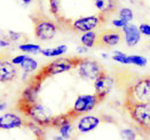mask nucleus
<instances>
[{
  "label": "nucleus",
  "instance_id": "obj_25",
  "mask_svg": "<svg viewBox=\"0 0 150 140\" xmlns=\"http://www.w3.org/2000/svg\"><path fill=\"white\" fill-rule=\"evenodd\" d=\"M120 136L125 140H137V137H138L137 132L133 129H123L120 131Z\"/></svg>",
  "mask_w": 150,
  "mask_h": 140
},
{
  "label": "nucleus",
  "instance_id": "obj_2",
  "mask_svg": "<svg viewBox=\"0 0 150 140\" xmlns=\"http://www.w3.org/2000/svg\"><path fill=\"white\" fill-rule=\"evenodd\" d=\"M83 57L77 56V57H61L57 58L55 61H53L52 63L47 64L46 66H44L37 74L35 75L36 79L44 81L46 77H52V75H56V74H61L63 72H68L72 68H76Z\"/></svg>",
  "mask_w": 150,
  "mask_h": 140
},
{
  "label": "nucleus",
  "instance_id": "obj_29",
  "mask_svg": "<svg viewBox=\"0 0 150 140\" xmlns=\"http://www.w3.org/2000/svg\"><path fill=\"white\" fill-rule=\"evenodd\" d=\"M28 56L26 55H17V56H14L12 59H11V62H12L14 65H21V64L23 63L25 61V58H26Z\"/></svg>",
  "mask_w": 150,
  "mask_h": 140
},
{
  "label": "nucleus",
  "instance_id": "obj_36",
  "mask_svg": "<svg viewBox=\"0 0 150 140\" xmlns=\"http://www.w3.org/2000/svg\"><path fill=\"white\" fill-rule=\"evenodd\" d=\"M102 57L103 58H109V55L108 54H102Z\"/></svg>",
  "mask_w": 150,
  "mask_h": 140
},
{
  "label": "nucleus",
  "instance_id": "obj_22",
  "mask_svg": "<svg viewBox=\"0 0 150 140\" xmlns=\"http://www.w3.org/2000/svg\"><path fill=\"white\" fill-rule=\"evenodd\" d=\"M60 134L62 136L65 140H69L72 136V131H74V127H72V122H68V123H64L61 127L57 129Z\"/></svg>",
  "mask_w": 150,
  "mask_h": 140
},
{
  "label": "nucleus",
  "instance_id": "obj_26",
  "mask_svg": "<svg viewBox=\"0 0 150 140\" xmlns=\"http://www.w3.org/2000/svg\"><path fill=\"white\" fill-rule=\"evenodd\" d=\"M126 57H127V55L124 54V52H122V51H113L112 59L115 61V62H117V63L125 64Z\"/></svg>",
  "mask_w": 150,
  "mask_h": 140
},
{
  "label": "nucleus",
  "instance_id": "obj_32",
  "mask_svg": "<svg viewBox=\"0 0 150 140\" xmlns=\"http://www.w3.org/2000/svg\"><path fill=\"white\" fill-rule=\"evenodd\" d=\"M88 51V48L87 47H85V46H83V47H78L77 48V52L79 54V55H84V54H86Z\"/></svg>",
  "mask_w": 150,
  "mask_h": 140
},
{
  "label": "nucleus",
  "instance_id": "obj_15",
  "mask_svg": "<svg viewBox=\"0 0 150 140\" xmlns=\"http://www.w3.org/2000/svg\"><path fill=\"white\" fill-rule=\"evenodd\" d=\"M94 6L103 16L113 13L117 8V0H93Z\"/></svg>",
  "mask_w": 150,
  "mask_h": 140
},
{
  "label": "nucleus",
  "instance_id": "obj_4",
  "mask_svg": "<svg viewBox=\"0 0 150 140\" xmlns=\"http://www.w3.org/2000/svg\"><path fill=\"white\" fill-rule=\"evenodd\" d=\"M131 118L140 129L150 131V102H140L126 106Z\"/></svg>",
  "mask_w": 150,
  "mask_h": 140
},
{
  "label": "nucleus",
  "instance_id": "obj_27",
  "mask_svg": "<svg viewBox=\"0 0 150 140\" xmlns=\"http://www.w3.org/2000/svg\"><path fill=\"white\" fill-rule=\"evenodd\" d=\"M22 33L20 32H16V31H8V39L9 41H13V42H16V41H20L22 39Z\"/></svg>",
  "mask_w": 150,
  "mask_h": 140
},
{
  "label": "nucleus",
  "instance_id": "obj_17",
  "mask_svg": "<svg viewBox=\"0 0 150 140\" xmlns=\"http://www.w3.org/2000/svg\"><path fill=\"white\" fill-rule=\"evenodd\" d=\"M67 51H68V47L65 45H60L53 48H45L41 50L40 54H42L45 57H59L64 55Z\"/></svg>",
  "mask_w": 150,
  "mask_h": 140
},
{
  "label": "nucleus",
  "instance_id": "obj_24",
  "mask_svg": "<svg viewBox=\"0 0 150 140\" xmlns=\"http://www.w3.org/2000/svg\"><path fill=\"white\" fill-rule=\"evenodd\" d=\"M61 9V0H50V10L55 17H59Z\"/></svg>",
  "mask_w": 150,
  "mask_h": 140
},
{
  "label": "nucleus",
  "instance_id": "obj_16",
  "mask_svg": "<svg viewBox=\"0 0 150 140\" xmlns=\"http://www.w3.org/2000/svg\"><path fill=\"white\" fill-rule=\"evenodd\" d=\"M98 40L99 37L94 31H89V32H85L80 36V42L83 46L89 48H93L95 45H98Z\"/></svg>",
  "mask_w": 150,
  "mask_h": 140
},
{
  "label": "nucleus",
  "instance_id": "obj_7",
  "mask_svg": "<svg viewBox=\"0 0 150 140\" xmlns=\"http://www.w3.org/2000/svg\"><path fill=\"white\" fill-rule=\"evenodd\" d=\"M77 70H78V75L81 79L94 81L103 71V67L99 62L92 58L83 57L79 65L77 66Z\"/></svg>",
  "mask_w": 150,
  "mask_h": 140
},
{
  "label": "nucleus",
  "instance_id": "obj_12",
  "mask_svg": "<svg viewBox=\"0 0 150 140\" xmlns=\"http://www.w3.org/2000/svg\"><path fill=\"white\" fill-rule=\"evenodd\" d=\"M101 120L99 116H94V115H81L79 117L78 121V131L80 133H88L91 131H94L96 127L100 125Z\"/></svg>",
  "mask_w": 150,
  "mask_h": 140
},
{
  "label": "nucleus",
  "instance_id": "obj_23",
  "mask_svg": "<svg viewBox=\"0 0 150 140\" xmlns=\"http://www.w3.org/2000/svg\"><path fill=\"white\" fill-rule=\"evenodd\" d=\"M118 16H119L120 20L125 21L127 23H131L132 20H133V17H134V14H133V10H132L131 8H128V7H123V8L119 9Z\"/></svg>",
  "mask_w": 150,
  "mask_h": 140
},
{
  "label": "nucleus",
  "instance_id": "obj_20",
  "mask_svg": "<svg viewBox=\"0 0 150 140\" xmlns=\"http://www.w3.org/2000/svg\"><path fill=\"white\" fill-rule=\"evenodd\" d=\"M23 72L26 73H33L38 70V62L32 57H26L25 61L20 65Z\"/></svg>",
  "mask_w": 150,
  "mask_h": 140
},
{
  "label": "nucleus",
  "instance_id": "obj_3",
  "mask_svg": "<svg viewBox=\"0 0 150 140\" xmlns=\"http://www.w3.org/2000/svg\"><path fill=\"white\" fill-rule=\"evenodd\" d=\"M140 102H150V77L140 79L127 89L125 107Z\"/></svg>",
  "mask_w": 150,
  "mask_h": 140
},
{
  "label": "nucleus",
  "instance_id": "obj_30",
  "mask_svg": "<svg viewBox=\"0 0 150 140\" xmlns=\"http://www.w3.org/2000/svg\"><path fill=\"white\" fill-rule=\"evenodd\" d=\"M111 24H112V26L116 27V29H123V27L127 25L128 23L125 22V21H123V20H120V18H116V20H112Z\"/></svg>",
  "mask_w": 150,
  "mask_h": 140
},
{
  "label": "nucleus",
  "instance_id": "obj_33",
  "mask_svg": "<svg viewBox=\"0 0 150 140\" xmlns=\"http://www.w3.org/2000/svg\"><path fill=\"white\" fill-rule=\"evenodd\" d=\"M6 108H7V102H0V112L6 111Z\"/></svg>",
  "mask_w": 150,
  "mask_h": 140
},
{
  "label": "nucleus",
  "instance_id": "obj_11",
  "mask_svg": "<svg viewBox=\"0 0 150 140\" xmlns=\"http://www.w3.org/2000/svg\"><path fill=\"white\" fill-rule=\"evenodd\" d=\"M18 71L16 65L5 58H0V83L11 82L17 77Z\"/></svg>",
  "mask_w": 150,
  "mask_h": 140
},
{
  "label": "nucleus",
  "instance_id": "obj_40",
  "mask_svg": "<svg viewBox=\"0 0 150 140\" xmlns=\"http://www.w3.org/2000/svg\"><path fill=\"white\" fill-rule=\"evenodd\" d=\"M37 140H38V139H37Z\"/></svg>",
  "mask_w": 150,
  "mask_h": 140
},
{
  "label": "nucleus",
  "instance_id": "obj_28",
  "mask_svg": "<svg viewBox=\"0 0 150 140\" xmlns=\"http://www.w3.org/2000/svg\"><path fill=\"white\" fill-rule=\"evenodd\" d=\"M139 30H140L141 34L150 37V24H148V23H141L139 25Z\"/></svg>",
  "mask_w": 150,
  "mask_h": 140
},
{
  "label": "nucleus",
  "instance_id": "obj_5",
  "mask_svg": "<svg viewBox=\"0 0 150 140\" xmlns=\"http://www.w3.org/2000/svg\"><path fill=\"white\" fill-rule=\"evenodd\" d=\"M35 37L40 41H50L57 33L59 25L48 18L39 17L35 18Z\"/></svg>",
  "mask_w": 150,
  "mask_h": 140
},
{
  "label": "nucleus",
  "instance_id": "obj_35",
  "mask_svg": "<svg viewBox=\"0 0 150 140\" xmlns=\"http://www.w3.org/2000/svg\"><path fill=\"white\" fill-rule=\"evenodd\" d=\"M54 140H65V139H64L62 136L60 134V136H56V137H54Z\"/></svg>",
  "mask_w": 150,
  "mask_h": 140
},
{
  "label": "nucleus",
  "instance_id": "obj_34",
  "mask_svg": "<svg viewBox=\"0 0 150 140\" xmlns=\"http://www.w3.org/2000/svg\"><path fill=\"white\" fill-rule=\"evenodd\" d=\"M21 1H22V5L23 6H29L33 0H21Z\"/></svg>",
  "mask_w": 150,
  "mask_h": 140
},
{
  "label": "nucleus",
  "instance_id": "obj_37",
  "mask_svg": "<svg viewBox=\"0 0 150 140\" xmlns=\"http://www.w3.org/2000/svg\"><path fill=\"white\" fill-rule=\"evenodd\" d=\"M0 102H1V96H0Z\"/></svg>",
  "mask_w": 150,
  "mask_h": 140
},
{
  "label": "nucleus",
  "instance_id": "obj_10",
  "mask_svg": "<svg viewBox=\"0 0 150 140\" xmlns=\"http://www.w3.org/2000/svg\"><path fill=\"white\" fill-rule=\"evenodd\" d=\"M24 118L21 115L8 112L5 114L0 115V129L1 130H12V129H17L25 125Z\"/></svg>",
  "mask_w": 150,
  "mask_h": 140
},
{
  "label": "nucleus",
  "instance_id": "obj_6",
  "mask_svg": "<svg viewBox=\"0 0 150 140\" xmlns=\"http://www.w3.org/2000/svg\"><path fill=\"white\" fill-rule=\"evenodd\" d=\"M105 21V16H103L102 14H96V15H91V16H85V17H80L75 20L70 26L71 29L79 32V33H85L95 30L96 27L101 26V24Z\"/></svg>",
  "mask_w": 150,
  "mask_h": 140
},
{
  "label": "nucleus",
  "instance_id": "obj_18",
  "mask_svg": "<svg viewBox=\"0 0 150 140\" xmlns=\"http://www.w3.org/2000/svg\"><path fill=\"white\" fill-rule=\"evenodd\" d=\"M25 127H28L36 137L38 140H45V127L39 125L37 123H35L33 121H26L25 122Z\"/></svg>",
  "mask_w": 150,
  "mask_h": 140
},
{
  "label": "nucleus",
  "instance_id": "obj_31",
  "mask_svg": "<svg viewBox=\"0 0 150 140\" xmlns=\"http://www.w3.org/2000/svg\"><path fill=\"white\" fill-rule=\"evenodd\" d=\"M9 46H11V41L9 40L0 38V48H8Z\"/></svg>",
  "mask_w": 150,
  "mask_h": 140
},
{
  "label": "nucleus",
  "instance_id": "obj_9",
  "mask_svg": "<svg viewBox=\"0 0 150 140\" xmlns=\"http://www.w3.org/2000/svg\"><path fill=\"white\" fill-rule=\"evenodd\" d=\"M99 102H100V99L98 98V96L95 93H93V95H89V93L80 95L76 99L72 111L78 116H81V115H85L89 112H92Z\"/></svg>",
  "mask_w": 150,
  "mask_h": 140
},
{
  "label": "nucleus",
  "instance_id": "obj_21",
  "mask_svg": "<svg viewBox=\"0 0 150 140\" xmlns=\"http://www.w3.org/2000/svg\"><path fill=\"white\" fill-rule=\"evenodd\" d=\"M18 50L23 51L25 54H39L42 49L37 43H22L18 46Z\"/></svg>",
  "mask_w": 150,
  "mask_h": 140
},
{
  "label": "nucleus",
  "instance_id": "obj_39",
  "mask_svg": "<svg viewBox=\"0 0 150 140\" xmlns=\"http://www.w3.org/2000/svg\"><path fill=\"white\" fill-rule=\"evenodd\" d=\"M40 1H44V0H40Z\"/></svg>",
  "mask_w": 150,
  "mask_h": 140
},
{
  "label": "nucleus",
  "instance_id": "obj_8",
  "mask_svg": "<svg viewBox=\"0 0 150 140\" xmlns=\"http://www.w3.org/2000/svg\"><path fill=\"white\" fill-rule=\"evenodd\" d=\"M113 86H115V79H113L110 73L107 71H102L101 74L94 80V90L95 95L100 99V102L104 100L108 95L111 92Z\"/></svg>",
  "mask_w": 150,
  "mask_h": 140
},
{
  "label": "nucleus",
  "instance_id": "obj_13",
  "mask_svg": "<svg viewBox=\"0 0 150 140\" xmlns=\"http://www.w3.org/2000/svg\"><path fill=\"white\" fill-rule=\"evenodd\" d=\"M123 32V38L125 43L128 47H135L141 40V32L139 30V26L134 25L132 23H128L126 26L122 29Z\"/></svg>",
  "mask_w": 150,
  "mask_h": 140
},
{
  "label": "nucleus",
  "instance_id": "obj_1",
  "mask_svg": "<svg viewBox=\"0 0 150 140\" xmlns=\"http://www.w3.org/2000/svg\"><path fill=\"white\" fill-rule=\"evenodd\" d=\"M17 107L30 121H33L35 123L44 127H50V123L54 116L52 111L44 104H40L38 102L30 104V102L20 100Z\"/></svg>",
  "mask_w": 150,
  "mask_h": 140
},
{
  "label": "nucleus",
  "instance_id": "obj_19",
  "mask_svg": "<svg viewBox=\"0 0 150 140\" xmlns=\"http://www.w3.org/2000/svg\"><path fill=\"white\" fill-rule=\"evenodd\" d=\"M148 63L147 58L143 56H139V55H127L126 57L125 65H135L139 67H143Z\"/></svg>",
  "mask_w": 150,
  "mask_h": 140
},
{
  "label": "nucleus",
  "instance_id": "obj_14",
  "mask_svg": "<svg viewBox=\"0 0 150 140\" xmlns=\"http://www.w3.org/2000/svg\"><path fill=\"white\" fill-rule=\"evenodd\" d=\"M122 39H123V36L118 30H107V31H103L99 36L98 45L113 47V46H117L122 41Z\"/></svg>",
  "mask_w": 150,
  "mask_h": 140
},
{
  "label": "nucleus",
  "instance_id": "obj_38",
  "mask_svg": "<svg viewBox=\"0 0 150 140\" xmlns=\"http://www.w3.org/2000/svg\"><path fill=\"white\" fill-rule=\"evenodd\" d=\"M149 49H150V43H149Z\"/></svg>",
  "mask_w": 150,
  "mask_h": 140
}]
</instances>
